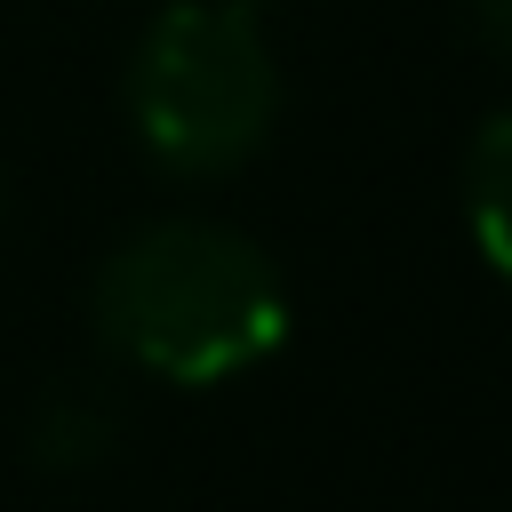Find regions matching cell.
<instances>
[{"label": "cell", "instance_id": "cell-4", "mask_svg": "<svg viewBox=\"0 0 512 512\" xmlns=\"http://www.w3.org/2000/svg\"><path fill=\"white\" fill-rule=\"evenodd\" d=\"M464 216H472L480 256L512 280V112H496V120L472 136V160H464Z\"/></svg>", "mask_w": 512, "mask_h": 512}, {"label": "cell", "instance_id": "cell-3", "mask_svg": "<svg viewBox=\"0 0 512 512\" xmlns=\"http://www.w3.org/2000/svg\"><path fill=\"white\" fill-rule=\"evenodd\" d=\"M112 448H120V400H112L104 384L64 376V384H48V392L32 400V464H48V472H88V464H104Z\"/></svg>", "mask_w": 512, "mask_h": 512}, {"label": "cell", "instance_id": "cell-5", "mask_svg": "<svg viewBox=\"0 0 512 512\" xmlns=\"http://www.w3.org/2000/svg\"><path fill=\"white\" fill-rule=\"evenodd\" d=\"M464 16H472V32H480V48H488L496 64H512V0H464Z\"/></svg>", "mask_w": 512, "mask_h": 512}, {"label": "cell", "instance_id": "cell-2", "mask_svg": "<svg viewBox=\"0 0 512 512\" xmlns=\"http://www.w3.org/2000/svg\"><path fill=\"white\" fill-rule=\"evenodd\" d=\"M128 112L160 168L224 176L240 168L280 112V64L240 0H176L152 16L128 64Z\"/></svg>", "mask_w": 512, "mask_h": 512}, {"label": "cell", "instance_id": "cell-6", "mask_svg": "<svg viewBox=\"0 0 512 512\" xmlns=\"http://www.w3.org/2000/svg\"><path fill=\"white\" fill-rule=\"evenodd\" d=\"M240 8H264V0H240Z\"/></svg>", "mask_w": 512, "mask_h": 512}, {"label": "cell", "instance_id": "cell-1", "mask_svg": "<svg viewBox=\"0 0 512 512\" xmlns=\"http://www.w3.org/2000/svg\"><path fill=\"white\" fill-rule=\"evenodd\" d=\"M88 320L104 352H120L160 384H224L280 352L288 280L248 232L160 216L96 264Z\"/></svg>", "mask_w": 512, "mask_h": 512}]
</instances>
